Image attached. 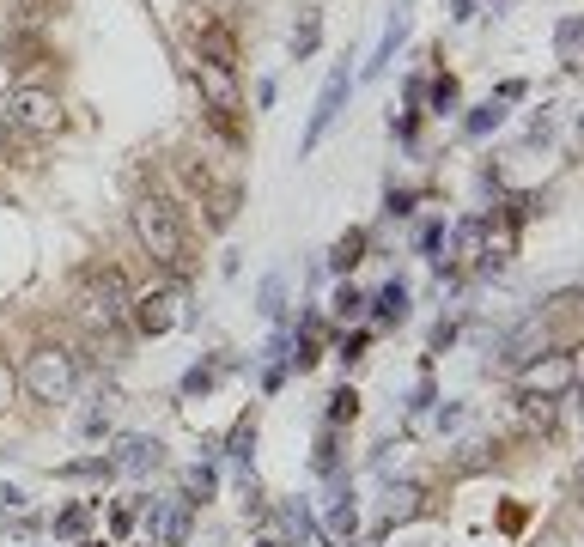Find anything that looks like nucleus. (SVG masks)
<instances>
[{"mask_svg": "<svg viewBox=\"0 0 584 547\" xmlns=\"http://www.w3.org/2000/svg\"><path fill=\"white\" fill-rule=\"evenodd\" d=\"M414 207H420V189H396V183H390V195H384V213H390V219H408Z\"/></svg>", "mask_w": 584, "mask_h": 547, "instance_id": "obj_33", "label": "nucleus"}, {"mask_svg": "<svg viewBox=\"0 0 584 547\" xmlns=\"http://www.w3.org/2000/svg\"><path fill=\"white\" fill-rule=\"evenodd\" d=\"M365 304H372V317H378L384 329L408 323V280H390V286H378V298H365Z\"/></svg>", "mask_w": 584, "mask_h": 547, "instance_id": "obj_16", "label": "nucleus"}, {"mask_svg": "<svg viewBox=\"0 0 584 547\" xmlns=\"http://www.w3.org/2000/svg\"><path fill=\"white\" fill-rule=\"evenodd\" d=\"M7 110H13V122H19L31 140H49V134H61V128H67L61 98H55V92H43V86H19V92L7 98Z\"/></svg>", "mask_w": 584, "mask_h": 547, "instance_id": "obj_6", "label": "nucleus"}, {"mask_svg": "<svg viewBox=\"0 0 584 547\" xmlns=\"http://www.w3.org/2000/svg\"><path fill=\"white\" fill-rule=\"evenodd\" d=\"M572 383H578V347H554L542 359H530L518 371V389H524V402H566L572 396Z\"/></svg>", "mask_w": 584, "mask_h": 547, "instance_id": "obj_3", "label": "nucleus"}, {"mask_svg": "<svg viewBox=\"0 0 584 547\" xmlns=\"http://www.w3.org/2000/svg\"><path fill=\"white\" fill-rule=\"evenodd\" d=\"M110 462H116V475H122V468H128V475H146V468L165 462V444L159 438H122V450Z\"/></svg>", "mask_w": 584, "mask_h": 547, "instance_id": "obj_15", "label": "nucleus"}, {"mask_svg": "<svg viewBox=\"0 0 584 547\" xmlns=\"http://www.w3.org/2000/svg\"><path fill=\"white\" fill-rule=\"evenodd\" d=\"M116 462L110 456H80V462H61V481H110Z\"/></svg>", "mask_w": 584, "mask_h": 547, "instance_id": "obj_23", "label": "nucleus"}, {"mask_svg": "<svg viewBox=\"0 0 584 547\" xmlns=\"http://www.w3.org/2000/svg\"><path fill=\"white\" fill-rule=\"evenodd\" d=\"M213 487H219V468H213V462H195V468H189V481H183V499H189V505H207Z\"/></svg>", "mask_w": 584, "mask_h": 547, "instance_id": "obj_25", "label": "nucleus"}, {"mask_svg": "<svg viewBox=\"0 0 584 547\" xmlns=\"http://www.w3.org/2000/svg\"><path fill=\"white\" fill-rule=\"evenodd\" d=\"M445 238H451L445 219H426V225L414 231V250H420V256H438V250H445Z\"/></svg>", "mask_w": 584, "mask_h": 547, "instance_id": "obj_30", "label": "nucleus"}, {"mask_svg": "<svg viewBox=\"0 0 584 547\" xmlns=\"http://www.w3.org/2000/svg\"><path fill=\"white\" fill-rule=\"evenodd\" d=\"M390 134H396L402 146H414V134H420V110H402V116H390Z\"/></svg>", "mask_w": 584, "mask_h": 547, "instance_id": "obj_35", "label": "nucleus"}, {"mask_svg": "<svg viewBox=\"0 0 584 547\" xmlns=\"http://www.w3.org/2000/svg\"><path fill=\"white\" fill-rule=\"evenodd\" d=\"M189 80H195L201 104L213 110V122L238 140V110H244V86H238V73H232V67H219V61H195V67H189Z\"/></svg>", "mask_w": 584, "mask_h": 547, "instance_id": "obj_4", "label": "nucleus"}, {"mask_svg": "<svg viewBox=\"0 0 584 547\" xmlns=\"http://www.w3.org/2000/svg\"><path fill=\"white\" fill-rule=\"evenodd\" d=\"M134 238H140V250L153 256L165 274H189L195 268V244H189V225L177 219V207L171 201H159V195H146V201H134Z\"/></svg>", "mask_w": 584, "mask_h": 547, "instance_id": "obj_1", "label": "nucleus"}, {"mask_svg": "<svg viewBox=\"0 0 584 547\" xmlns=\"http://www.w3.org/2000/svg\"><path fill=\"white\" fill-rule=\"evenodd\" d=\"M408 31H414V7H408V0H402V7L390 13V25H384V37H378V55L372 61H365V80H378V73L396 61V49L408 43Z\"/></svg>", "mask_w": 584, "mask_h": 547, "instance_id": "obj_12", "label": "nucleus"}, {"mask_svg": "<svg viewBox=\"0 0 584 547\" xmlns=\"http://www.w3.org/2000/svg\"><path fill=\"white\" fill-rule=\"evenodd\" d=\"M311 468H317V475H335V468H341V426H323V432H317Z\"/></svg>", "mask_w": 584, "mask_h": 547, "instance_id": "obj_26", "label": "nucleus"}, {"mask_svg": "<svg viewBox=\"0 0 584 547\" xmlns=\"http://www.w3.org/2000/svg\"><path fill=\"white\" fill-rule=\"evenodd\" d=\"M524 92H530V86H524V80H505V86H499V92H493V98H499V104H518V98H524Z\"/></svg>", "mask_w": 584, "mask_h": 547, "instance_id": "obj_39", "label": "nucleus"}, {"mask_svg": "<svg viewBox=\"0 0 584 547\" xmlns=\"http://www.w3.org/2000/svg\"><path fill=\"white\" fill-rule=\"evenodd\" d=\"M256 310H262V317H280V310H286V274H268L256 286Z\"/></svg>", "mask_w": 584, "mask_h": 547, "instance_id": "obj_27", "label": "nucleus"}, {"mask_svg": "<svg viewBox=\"0 0 584 547\" xmlns=\"http://www.w3.org/2000/svg\"><path fill=\"white\" fill-rule=\"evenodd\" d=\"M189 499H146V535H153V547H183L189 535Z\"/></svg>", "mask_w": 584, "mask_h": 547, "instance_id": "obj_8", "label": "nucleus"}, {"mask_svg": "<svg viewBox=\"0 0 584 547\" xmlns=\"http://www.w3.org/2000/svg\"><path fill=\"white\" fill-rule=\"evenodd\" d=\"M25 152H31V134L13 122V110H7V104H0V159H25Z\"/></svg>", "mask_w": 584, "mask_h": 547, "instance_id": "obj_22", "label": "nucleus"}, {"mask_svg": "<svg viewBox=\"0 0 584 547\" xmlns=\"http://www.w3.org/2000/svg\"><path fill=\"white\" fill-rule=\"evenodd\" d=\"M128 298H134V292H128L122 268L98 262V268H86V274H80V298H73V304H80L92 323H104V329H110V323H122V317H128Z\"/></svg>", "mask_w": 584, "mask_h": 547, "instance_id": "obj_2", "label": "nucleus"}, {"mask_svg": "<svg viewBox=\"0 0 584 547\" xmlns=\"http://www.w3.org/2000/svg\"><path fill=\"white\" fill-rule=\"evenodd\" d=\"M86 529V505H67V511H55V535H80Z\"/></svg>", "mask_w": 584, "mask_h": 547, "instance_id": "obj_36", "label": "nucleus"}, {"mask_svg": "<svg viewBox=\"0 0 584 547\" xmlns=\"http://www.w3.org/2000/svg\"><path fill=\"white\" fill-rule=\"evenodd\" d=\"M347 92H353V67H335L329 80H323V92H317V110H311V122H305V140H299V159H311V152L323 146V134L335 128V116H341Z\"/></svg>", "mask_w": 584, "mask_h": 547, "instance_id": "obj_7", "label": "nucleus"}, {"mask_svg": "<svg viewBox=\"0 0 584 547\" xmlns=\"http://www.w3.org/2000/svg\"><path fill=\"white\" fill-rule=\"evenodd\" d=\"M323 535H329V547H353V535H359L353 487H335V505H329V517H323Z\"/></svg>", "mask_w": 584, "mask_h": 547, "instance_id": "obj_13", "label": "nucleus"}, {"mask_svg": "<svg viewBox=\"0 0 584 547\" xmlns=\"http://www.w3.org/2000/svg\"><path fill=\"white\" fill-rule=\"evenodd\" d=\"M499 122H505V104H499V98H487L481 110H469V116H463V134H469V140H487Z\"/></svg>", "mask_w": 584, "mask_h": 547, "instance_id": "obj_24", "label": "nucleus"}, {"mask_svg": "<svg viewBox=\"0 0 584 547\" xmlns=\"http://www.w3.org/2000/svg\"><path fill=\"white\" fill-rule=\"evenodd\" d=\"M359 420V396H353V389H335V396H329V426H353Z\"/></svg>", "mask_w": 584, "mask_h": 547, "instance_id": "obj_31", "label": "nucleus"}, {"mask_svg": "<svg viewBox=\"0 0 584 547\" xmlns=\"http://www.w3.org/2000/svg\"><path fill=\"white\" fill-rule=\"evenodd\" d=\"M195 61H219V67L238 73V31H232L226 19L195 13Z\"/></svg>", "mask_w": 584, "mask_h": 547, "instance_id": "obj_10", "label": "nucleus"}, {"mask_svg": "<svg viewBox=\"0 0 584 547\" xmlns=\"http://www.w3.org/2000/svg\"><path fill=\"white\" fill-rule=\"evenodd\" d=\"M426 505H420V487L414 481H390V493H384V523H408V517H420Z\"/></svg>", "mask_w": 584, "mask_h": 547, "instance_id": "obj_18", "label": "nucleus"}, {"mask_svg": "<svg viewBox=\"0 0 584 547\" xmlns=\"http://www.w3.org/2000/svg\"><path fill=\"white\" fill-rule=\"evenodd\" d=\"M250 450H256V414H238V426H232V438H226V456L250 462Z\"/></svg>", "mask_w": 584, "mask_h": 547, "instance_id": "obj_29", "label": "nucleus"}, {"mask_svg": "<svg viewBox=\"0 0 584 547\" xmlns=\"http://www.w3.org/2000/svg\"><path fill=\"white\" fill-rule=\"evenodd\" d=\"M280 517H286V535H292V541H305V535H311V511H305L299 499H292V505H286Z\"/></svg>", "mask_w": 584, "mask_h": 547, "instance_id": "obj_34", "label": "nucleus"}, {"mask_svg": "<svg viewBox=\"0 0 584 547\" xmlns=\"http://www.w3.org/2000/svg\"><path fill=\"white\" fill-rule=\"evenodd\" d=\"M146 547H153V541H146Z\"/></svg>", "mask_w": 584, "mask_h": 547, "instance_id": "obj_40", "label": "nucleus"}, {"mask_svg": "<svg viewBox=\"0 0 584 547\" xmlns=\"http://www.w3.org/2000/svg\"><path fill=\"white\" fill-rule=\"evenodd\" d=\"M19 377H25V389L37 402H67L73 383H80V365H73V353H61V347H37Z\"/></svg>", "mask_w": 584, "mask_h": 547, "instance_id": "obj_5", "label": "nucleus"}, {"mask_svg": "<svg viewBox=\"0 0 584 547\" xmlns=\"http://www.w3.org/2000/svg\"><path fill=\"white\" fill-rule=\"evenodd\" d=\"M365 347H372V329H341V335H335V359H341V365H359Z\"/></svg>", "mask_w": 584, "mask_h": 547, "instance_id": "obj_28", "label": "nucleus"}, {"mask_svg": "<svg viewBox=\"0 0 584 547\" xmlns=\"http://www.w3.org/2000/svg\"><path fill=\"white\" fill-rule=\"evenodd\" d=\"M359 310H365V292H359L353 280H341V286H335V298H329V317L347 329V323H359Z\"/></svg>", "mask_w": 584, "mask_h": 547, "instance_id": "obj_21", "label": "nucleus"}, {"mask_svg": "<svg viewBox=\"0 0 584 547\" xmlns=\"http://www.w3.org/2000/svg\"><path fill=\"white\" fill-rule=\"evenodd\" d=\"M365 256H372V231H365V225H347L341 238H335V250H329V268H335V274L347 280V274H353V268H359Z\"/></svg>", "mask_w": 584, "mask_h": 547, "instance_id": "obj_14", "label": "nucleus"}, {"mask_svg": "<svg viewBox=\"0 0 584 547\" xmlns=\"http://www.w3.org/2000/svg\"><path fill=\"white\" fill-rule=\"evenodd\" d=\"M451 341H457V323H438V329H432V353H445Z\"/></svg>", "mask_w": 584, "mask_h": 547, "instance_id": "obj_38", "label": "nucleus"}, {"mask_svg": "<svg viewBox=\"0 0 584 547\" xmlns=\"http://www.w3.org/2000/svg\"><path fill=\"white\" fill-rule=\"evenodd\" d=\"M128 317H134L140 335H165V329H177V323H183L177 286H171V292H140V298H128Z\"/></svg>", "mask_w": 584, "mask_h": 547, "instance_id": "obj_9", "label": "nucleus"}, {"mask_svg": "<svg viewBox=\"0 0 584 547\" xmlns=\"http://www.w3.org/2000/svg\"><path fill=\"white\" fill-rule=\"evenodd\" d=\"M542 347H548V329H542V317L530 310V317L505 335V365H511V371H524L530 359H542Z\"/></svg>", "mask_w": 584, "mask_h": 547, "instance_id": "obj_11", "label": "nucleus"}, {"mask_svg": "<svg viewBox=\"0 0 584 547\" xmlns=\"http://www.w3.org/2000/svg\"><path fill=\"white\" fill-rule=\"evenodd\" d=\"M402 98H408V110H420V104H426V80H420V73H414V80L402 86Z\"/></svg>", "mask_w": 584, "mask_h": 547, "instance_id": "obj_37", "label": "nucleus"}, {"mask_svg": "<svg viewBox=\"0 0 584 547\" xmlns=\"http://www.w3.org/2000/svg\"><path fill=\"white\" fill-rule=\"evenodd\" d=\"M554 43H560V67H578V19H560Z\"/></svg>", "mask_w": 584, "mask_h": 547, "instance_id": "obj_32", "label": "nucleus"}, {"mask_svg": "<svg viewBox=\"0 0 584 547\" xmlns=\"http://www.w3.org/2000/svg\"><path fill=\"white\" fill-rule=\"evenodd\" d=\"M426 104H432V116H451V110L463 104L457 73H438V80H426Z\"/></svg>", "mask_w": 584, "mask_h": 547, "instance_id": "obj_20", "label": "nucleus"}, {"mask_svg": "<svg viewBox=\"0 0 584 547\" xmlns=\"http://www.w3.org/2000/svg\"><path fill=\"white\" fill-rule=\"evenodd\" d=\"M219 371H226V359H207V365H189V371H183V383H177V396H183V402L207 396V389L219 383Z\"/></svg>", "mask_w": 584, "mask_h": 547, "instance_id": "obj_19", "label": "nucleus"}, {"mask_svg": "<svg viewBox=\"0 0 584 547\" xmlns=\"http://www.w3.org/2000/svg\"><path fill=\"white\" fill-rule=\"evenodd\" d=\"M317 49H323V7H305L292 25V61H311Z\"/></svg>", "mask_w": 584, "mask_h": 547, "instance_id": "obj_17", "label": "nucleus"}]
</instances>
